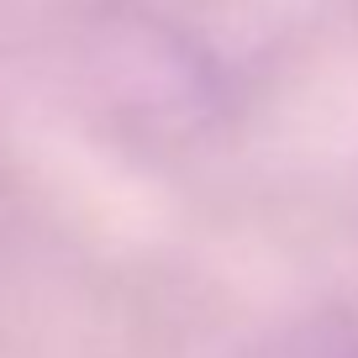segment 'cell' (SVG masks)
<instances>
[{"label": "cell", "instance_id": "1", "mask_svg": "<svg viewBox=\"0 0 358 358\" xmlns=\"http://www.w3.org/2000/svg\"><path fill=\"white\" fill-rule=\"evenodd\" d=\"M248 358H358V322L353 316H306V322L274 332Z\"/></svg>", "mask_w": 358, "mask_h": 358}]
</instances>
